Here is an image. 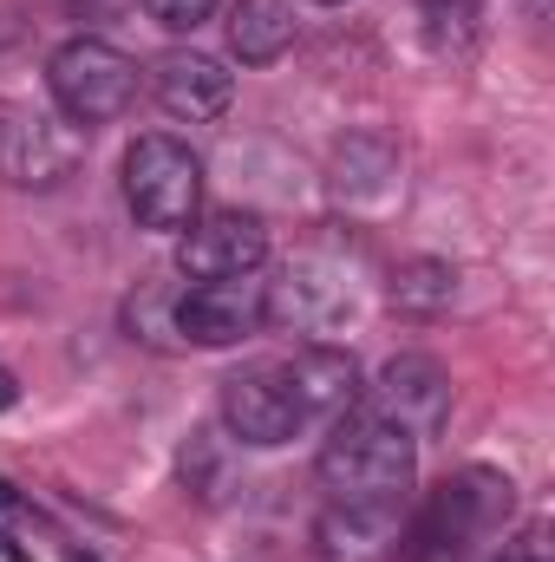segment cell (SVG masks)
Here are the masks:
<instances>
[{
    "mask_svg": "<svg viewBox=\"0 0 555 562\" xmlns=\"http://www.w3.org/2000/svg\"><path fill=\"white\" fill-rule=\"evenodd\" d=\"M314 477L327 504H366V510H406L418 491V438L366 400H353L340 419H327Z\"/></svg>",
    "mask_w": 555,
    "mask_h": 562,
    "instance_id": "6da1fadb",
    "label": "cell"
},
{
    "mask_svg": "<svg viewBox=\"0 0 555 562\" xmlns=\"http://www.w3.org/2000/svg\"><path fill=\"white\" fill-rule=\"evenodd\" d=\"M510 510H517V484L503 471H490V464H464L418 510L412 562H477L484 543L510 524Z\"/></svg>",
    "mask_w": 555,
    "mask_h": 562,
    "instance_id": "7a4b0ae2",
    "label": "cell"
},
{
    "mask_svg": "<svg viewBox=\"0 0 555 562\" xmlns=\"http://www.w3.org/2000/svg\"><path fill=\"white\" fill-rule=\"evenodd\" d=\"M46 92H53V112L79 132L92 125H112L132 99H138V59L118 53L112 40H66L53 59H46Z\"/></svg>",
    "mask_w": 555,
    "mask_h": 562,
    "instance_id": "3957f363",
    "label": "cell"
},
{
    "mask_svg": "<svg viewBox=\"0 0 555 562\" xmlns=\"http://www.w3.org/2000/svg\"><path fill=\"white\" fill-rule=\"evenodd\" d=\"M125 203H132L138 229L183 236L203 216V157L170 132H144L125 150Z\"/></svg>",
    "mask_w": 555,
    "mask_h": 562,
    "instance_id": "277c9868",
    "label": "cell"
},
{
    "mask_svg": "<svg viewBox=\"0 0 555 562\" xmlns=\"http://www.w3.org/2000/svg\"><path fill=\"white\" fill-rule=\"evenodd\" d=\"M269 327V281L262 276H223L190 281L170 301V334L190 347H242Z\"/></svg>",
    "mask_w": 555,
    "mask_h": 562,
    "instance_id": "5b68a950",
    "label": "cell"
},
{
    "mask_svg": "<svg viewBox=\"0 0 555 562\" xmlns=\"http://www.w3.org/2000/svg\"><path fill=\"white\" fill-rule=\"evenodd\" d=\"M223 425L236 445H256V451H275V445H294L307 431V413L287 386V367L281 360H256L242 373L223 380Z\"/></svg>",
    "mask_w": 555,
    "mask_h": 562,
    "instance_id": "8992f818",
    "label": "cell"
},
{
    "mask_svg": "<svg viewBox=\"0 0 555 562\" xmlns=\"http://www.w3.org/2000/svg\"><path fill=\"white\" fill-rule=\"evenodd\" d=\"M86 157V132L53 112H0V177L13 190H59Z\"/></svg>",
    "mask_w": 555,
    "mask_h": 562,
    "instance_id": "52a82bcc",
    "label": "cell"
},
{
    "mask_svg": "<svg viewBox=\"0 0 555 562\" xmlns=\"http://www.w3.org/2000/svg\"><path fill=\"white\" fill-rule=\"evenodd\" d=\"M269 262V223L256 210H209L177 236V269L190 281L262 276Z\"/></svg>",
    "mask_w": 555,
    "mask_h": 562,
    "instance_id": "ba28073f",
    "label": "cell"
},
{
    "mask_svg": "<svg viewBox=\"0 0 555 562\" xmlns=\"http://www.w3.org/2000/svg\"><path fill=\"white\" fill-rule=\"evenodd\" d=\"M373 413H386L393 425H406L418 445L424 438H438L444 431V413H451V380H444V367L431 360V353H393L386 367H380V380L360 393Z\"/></svg>",
    "mask_w": 555,
    "mask_h": 562,
    "instance_id": "9c48e42d",
    "label": "cell"
},
{
    "mask_svg": "<svg viewBox=\"0 0 555 562\" xmlns=\"http://www.w3.org/2000/svg\"><path fill=\"white\" fill-rule=\"evenodd\" d=\"M353 307V281L347 269H333L327 256H294L281 281H269V321L294 327V334H320Z\"/></svg>",
    "mask_w": 555,
    "mask_h": 562,
    "instance_id": "30bf717a",
    "label": "cell"
},
{
    "mask_svg": "<svg viewBox=\"0 0 555 562\" xmlns=\"http://www.w3.org/2000/svg\"><path fill=\"white\" fill-rule=\"evenodd\" d=\"M150 92H157V105H163L170 119L203 125V119H223V112H229L236 72H229L223 59L196 53V46H170V53L150 66Z\"/></svg>",
    "mask_w": 555,
    "mask_h": 562,
    "instance_id": "8fae6325",
    "label": "cell"
},
{
    "mask_svg": "<svg viewBox=\"0 0 555 562\" xmlns=\"http://www.w3.org/2000/svg\"><path fill=\"white\" fill-rule=\"evenodd\" d=\"M399 543H406V510L327 504L314 517V557L320 562H393Z\"/></svg>",
    "mask_w": 555,
    "mask_h": 562,
    "instance_id": "7c38bea8",
    "label": "cell"
},
{
    "mask_svg": "<svg viewBox=\"0 0 555 562\" xmlns=\"http://www.w3.org/2000/svg\"><path fill=\"white\" fill-rule=\"evenodd\" d=\"M281 367H287V386H294V400H301L307 425L340 419V413L360 400V367H353V353H347V347L307 340V347L281 353Z\"/></svg>",
    "mask_w": 555,
    "mask_h": 562,
    "instance_id": "4fadbf2b",
    "label": "cell"
},
{
    "mask_svg": "<svg viewBox=\"0 0 555 562\" xmlns=\"http://www.w3.org/2000/svg\"><path fill=\"white\" fill-rule=\"evenodd\" d=\"M294 7L287 0H236L229 7V53L242 66H275L281 53L294 46Z\"/></svg>",
    "mask_w": 555,
    "mask_h": 562,
    "instance_id": "5bb4252c",
    "label": "cell"
},
{
    "mask_svg": "<svg viewBox=\"0 0 555 562\" xmlns=\"http://www.w3.org/2000/svg\"><path fill=\"white\" fill-rule=\"evenodd\" d=\"M386 294H393V307H406V314H438V307H451V294H457V269L438 262V256L399 262Z\"/></svg>",
    "mask_w": 555,
    "mask_h": 562,
    "instance_id": "9a60e30c",
    "label": "cell"
},
{
    "mask_svg": "<svg viewBox=\"0 0 555 562\" xmlns=\"http://www.w3.org/2000/svg\"><path fill=\"white\" fill-rule=\"evenodd\" d=\"M229 445H236V438L190 431V445H183L177 471H183V484H190L196 497H223V484H229Z\"/></svg>",
    "mask_w": 555,
    "mask_h": 562,
    "instance_id": "2e32d148",
    "label": "cell"
},
{
    "mask_svg": "<svg viewBox=\"0 0 555 562\" xmlns=\"http://www.w3.org/2000/svg\"><path fill=\"white\" fill-rule=\"evenodd\" d=\"M216 7H223V0H144V13H150L163 33H196Z\"/></svg>",
    "mask_w": 555,
    "mask_h": 562,
    "instance_id": "e0dca14e",
    "label": "cell"
},
{
    "mask_svg": "<svg viewBox=\"0 0 555 562\" xmlns=\"http://www.w3.org/2000/svg\"><path fill=\"white\" fill-rule=\"evenodd\" d=\"M543 543H550V537H543V524H536L523 543H503V550H497L490 562H550V550H543Z\"/></svg>",
    "mask_w": 555,
    "mask_h": 562,
    "instance_id": "ac0fdd59",
    "label": "cell"
},
{
    "mask_svg": "<svg viewBox=\"0 0 555 562\" xmlns=\"http://www.w3.org/2000/svg\"><path fill=\"white\" fill-rule=\"evenodd\" d=\"M13 406H20V386H13V373L0 367V413H13Z\"/></svg>",
    "mask_w": 555,
    "mask_h": 562,
    "instance_id": "d6986e66",
    "label": "cell"
},
{
    "mask_svg": "<svg viewBox=\"0 0 555 562\" xmlns=\"http://www.w3.org/2000/svg\"><path fill=\"white\" fill-rule=\"evenodd\" d=\"M0 562H33V557H26V550H20L13 537H0Z\"/></svg>",
    "mask_w": 555,
    "mask_h": 562,
    "instance_id": "ffe728a7",
    "label": "cell"
},
{
    "mask_svg": "<svg viewBox=\"0 0 555 562\" xmlns=\"http://www.w3.org/2000/svg\"><path fill=\"white\" fill-rule=\"evenodd\" d=\"M13 504H20V491H13V484L0 477V510H13Z\"/></svg>",
    "mask_w": 555,
    "mask_h": 562,
    "instance_id": "44dd1931",
    "label": "cell"
},
{
    "mask_svg": "<svg viewBox=\"0 0 555 562\" xmlns=\"http://www.w3.org/2000/svg\"><path fill=\"white\" fill-rule=\"evenodd\" d=\"M320 7H347V0H320Z\"/></svg>",
    "mask_w": 555,
    "mask_h": 562,
    "instance_id": "7402d4cb",
    "label": "cell"
},
{
    "mask_svg": "<svg viewBox=\"0 0 555 562\" xmlns=\"http://www.w3.org/2000/svg\"><path fill=\"white\" fill-rule=\"evenodd\" d=\"M72 562H92V557H72Z\"/></svg>",
    "mask_w": 555,
    "mask_h": 562,
    "instance_id": "603a6c76",
    "label": "cell"
},
{
    "mask_svg": "<svg viewBox=\"0 0 555 562\" xmlns=\"http://www.w3.org/2000/svg\"><path fill=\"white\" fill-rule=\"evenodd\" d=\"M424 7H438V0H424Z\"/></svg>",
    "mask_w": 555,
    "mask_h": 562,
    "instance_id": "cb8c5ba5",
    "label": "cell"
}]
</instances>
